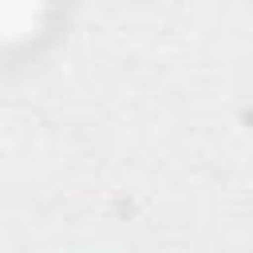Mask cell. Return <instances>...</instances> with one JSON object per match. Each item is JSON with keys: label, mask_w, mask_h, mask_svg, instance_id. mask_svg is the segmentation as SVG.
Returning a JSON list of instances; mask_svg holds the SVG:
<instances>
[{"label": "cell", "mask_w": 253, "mask_h": 253, "mask_svg": "<svg viewBox=\"0 0 253 253\" xmlns=\"http://www.w3.org/2000/svg\"><path fill=\"white\" fill-rule=\"evenodd\" d=\"M47 0H0V43H20L36 36Z\"/></svg>", "instance_id": "1"}]
</instances>
